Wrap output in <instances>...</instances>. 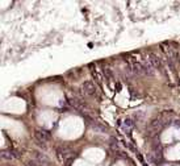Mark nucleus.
<instances>
[{
    "label": "nucleus",
    "mask_w": 180,
    "mask_h": 166,
    "mask_svg": "<svg viewBox=\"0 0 180 166\" xmlns=\"http://www.w3.org/2000/svg\"><path fill=\"white\" fill-rule=\"evenodd\" d=\"M32 157L36 162H38L40 165H44V166H51V162H50V158H49L46 154L41 152H37V150H33L32 152Z\"/></svg>",
    "instance_id": "obj_1"
},
{
    "label": "nucleus",
    "mask_w": 180,
    "mask_h": 166,
    "mask_svg": "<svg viewBox=\"0 0 180 166\" xmlns=\"http://www.w3.org/2000/svg\"><path fill=\"white\" fill-rule=\"evenodd\" d=\"M34 139H36V141H41V142H48L50 141L51 139V135L49 131H46V129H41V128H37L36 131H34Z\"/></svg>",
    "instance_id": "obj_2"
},
{
    "label": "nucleus",
    "mask_w": 180,
    "mask_h": 166,
    "mask_svg": "<svg viewBox=\"0 0 180 166\" xmlns=\"http://www.w3.org/2000/svg\"><path fill=\"white\" fill-rule=\"evenodd\" d=\"M82 88H83V92L88 96H95L97 94V88H96L95 83L92 81H84L82 85Z\"/></svg>",
    "instance_id": "obj_3"
},
{
    "label": "nucleus",
    "mask_w": 180,
    "mask_h": 166,
    "mask_svg": "<svg viewBox=\"0 0 180 166\" xmlns=\"http://www.w3.org/2000/svg\"><path fill=\"white\" fill-rule=\"evenodd\" d=\"M160 49H162V51H163L164 54H166L167 59L170 62H172V59H175L176 57H179V54H176L175 51H173V47L170 46V44H160Z\"/></svg>",
    "instance_id": "obj_4"
},
{
    "label": "nucleus",
    "mask_w": 180,
    "mask_h": 166,
    "mask_svg": "<svg viewBox=\"0 0 180 166\" xmlns=\"http://www.w3.org/2000/svg\"><path fill=\"white\" fill-rule=\"evenodd\" d=\"M149 59L151 62V65L154 66V69L156 70H162L163 69V63H162V59L159 58V55L155 54V53H149Z\"/></svg>",
    "instance_id": "obj_5"
},
{
    "label": "nucleus",
    "mask_w": 180,
    "mask_h": 166,
    "mask_svg": "<svg viewBox=\"0 0 180 166\" xmlns=\"http://www.w3.org/2000/svg\"><path fill=\"white\" fill-rule=\"evenodd\" d=\"M0 156H1V158H3V159H7V161H11V159H13V158H17V157L20 156V154H19V153L16 152V150L3 149L1 152H0Z\"/></svg>",
    "instance_id": "obj_6"
},
{
    "label": "nucleus",
    "mask_w": 180,
    "mask_h": 166,
    "mask_svg": "<svg viewBox=\"0 0 180 166\" xmlns=\"http://www.w3.org/2000/svg\"><path fill=\"white\" fill-rule=\"evenodd\" d=\"M103 71H104V75L107 77V79H109V81H111V79H113V73L109 70V69H104Z\"/></svg>",
    "instance_id": "obj_7"
},
{
    "label": "nucleus",
    "mask_w": 180,
    "mask_h": 166,
    "mask_svg": "<svg viewBox=\"0 0 180 166\" xmlns=\"http://www.w3.org/2000/svg\"><path fill=\"white\" fill-rule=\"evenodd\" d=\"M124 124H125V127H128V128H132V127H134V121H133L130 117H126L125 121H124Z\"/></svg>",
    "instance_id": "obj_8"
},
{
    "label": "nucleus",
    "mask_w": 180,
    "mask_h": 166,
    "mask_svg": "<svg viewBox=\"0 0 180 166\" xmlns=\"http://www.w3.org/2000/svg\"><path fill=\"white\" fill-rule=\"evenodd\" d=\"M26 166H44V165H40V163L36 162L34 159H30V161H28L26 162Z\"/></svg>",
    "instance_id": "obj_9"
},
{
    "label": "nucleus",
    "mask_w": 180,
    "mask_h": 166,
    "mask_svg": "<svg viewBox=\"0 0 180 166\" xmlns=\"http://www.w3.org/2000/svg\"><path fill=\"white\" fill-rule=\"evenodd\" d=\"M179 58H180V49H179Z\"/></svg>",
    "instance_id": "obj_10"
}]
</instances>
